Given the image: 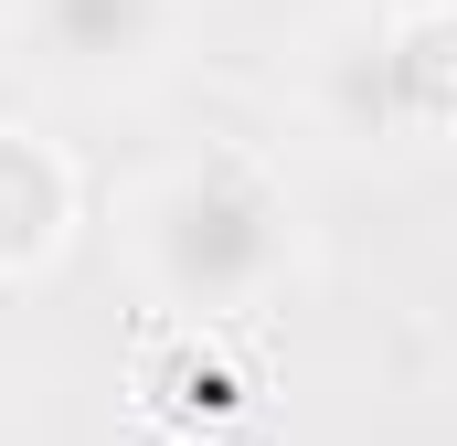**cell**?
Returning <instances> with one entry per match:
<instances>
[{
    "instance_id": "6da1fadb",
    "label": "cell",
    "mask_w": 457,
    "mask_h": 446,
    "mask_svg": "<svg viewBox=\"0 0 457 446\" xmlns=\"http://www.w3.org/2000/svg\"><path fill=\"white\" fill-rule=\"evenodd\" d=\"M138 266L170 309H255L287 277V192L245 149H192L138 192Z\"/></svg>"
},
{
    "instance_id": "5b68a950",
    "label": "cell",
    "mask_w": 457,
    "mask_h": 446,
    "mask_svg": "<svg viewBox=\"0 0 457 446\" xmlns=\"http://www.w3.org/2000/svg\"><path fill=\"white\" fill-rule=\"evenodd\" d=\"M320 96H330V128H341V138L394 128V96H383V32H361V21H351L341 54L320 64Z\"/></svg>"
},
{
    "instance_id": "3957f363",
    "label": "cell",
    "mask_w": 457,
    "mask_h": 446,
    "mask_svg": "<svg viewBox=\"0 0 457 446\" xmlns=\"http://www.w3.org/2000/svg\"><path fill=\"white\" fill-rule=\"evenodd\" d=\"M75 234V160L32 128H0V277L54 266Z\"/></svg>"
},
{
    "instance_id": "277c9868",
    "label": "cell",
    "mask_w": 457,
    "mask_h": 446,
    "mask_svg": "<svg viewBox=\"0 0 457 446\" xmlns=\"http://www.w3.org/2000/svg\"><path fill=\"white\" fill-rule=\"evenodd\" d=\"M383 96L404 138H457V0H404L383 21Z\"/></svg>"
},
{
    "instance_id": "7a4b0ae2",
    "label": "cell",
    "mask_w": 457,
    "mask_h": 446,
    "mask_svg": "<svg viewBox=\"0 0 457 446\" xmlns=\"http://www.w3.org/2000/svg\"><path fill=\"white\" fill-rule=\"evenodd\" d=\"M11 21L64 86H128L170 54L181 0H11Z\"/></svg>"
}]
</instances>
